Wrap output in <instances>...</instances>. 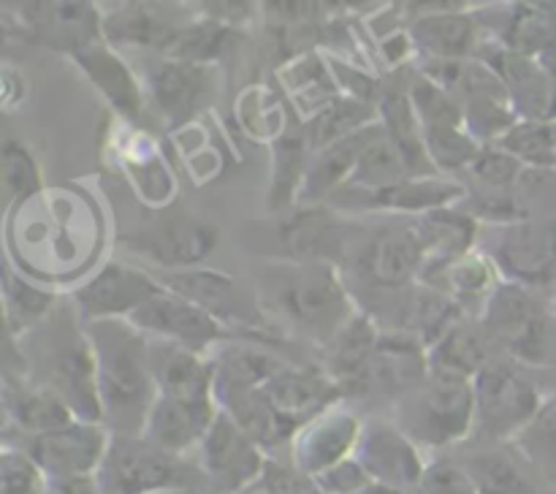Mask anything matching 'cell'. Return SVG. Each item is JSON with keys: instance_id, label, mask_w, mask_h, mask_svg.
I'll return each instance as SVG.
<instances>
[{"instance_id": "cell-1", "label": "cell", "mask_w": 556, "mask_h": 494, "mask_svg": "<svg viewBox=\"0 0 556 494\" xmlns=\"http://www.w3.org/2000/svg\"><path fill=\"white\" fill-rule=\"evenodd\" d=\"M258 313L324 351L362 309L340 266L326 261H266L258 271Z\"/></svg>"}, {"instance_id": "cell-2", "label": "cell", "mask_w": 556, "mask_h": 494, "mask_svg": "<svg viewBox=\"0 0 556 494\" xmlns=\"http://www.w3.org/2000/svg\"><path fill=\"white\" fill-rule=\"evenodd\" d=\"M98 364L103 427L112 434H144L157 400L152 340L125 318L85 324Z\"/></svg>"}, {"instance_id": "cell-3", "label": "cell", "mask_w": 556, "mask_h": 494, "mask_svg": "<svg viewBox=\"0 0 556 494\" xmlns=\"http://www.w3.org/2000/svg\"><path fill=\"white\" fill-rule=\"evenodd\" d=\"M394 421L429 448H448L476 432V385L451 369H429V378L394 402Z\"/></svg>"}, {"instance_id": "cell-4", "label": "cell", "mask_w": 556, "mask_h": 494, "mask_svg": "<svg viewBox=\"0 0 556 494\" xmlns=\"http://www.w3.org/2000/svg\"><path fill=\"white\" fill-rule=\"evenodd\" d=\"M481 324L503 358L535 367L554 362L556 309H548L538 291L503 280L483 307Z\"/></svg>"}, {"instance_id": "cell-5", "label": "cell", "mask_w": 556, "mask_h": 494, "mask_svg": "<svg viewBox=\"0 0 556 494\" xmlns=\"http://www.w3.org/2000/svg\"><path fill=\"white\" fill-rule=\"evenodd\" d=\"M103 494H168L199 489V470L185 456L161 448L144 434H112L98 470Z\"/></svg>"}, {"instance_id": "cell-6", "label": "cell", "mask_w": 556, "mask_h": 494, "mask_svg": "<svg viewBox=\"0 0 556 494\" xmlns=\"http://www.w3.org/2000/svg\"><path fill=\"white\" fill-rule=\"evenodd\" d=\"M478 250L492 258L505 282L530 291L556 288V215L489 226L478 237Z\"/></svg>"}, {"instance_id": "cell-7", "label": "cell", "mask_w": 556, "mask_h": 494, "mask_svg": "<svg viewBox=\"0 0 556 494\" xmlns=\"http://www.w3.org/2000/svg\"><path fill=\"white\" fill-rule=\"evenodd\" d=\"M424 266H427V253L413 223H396L356 237L342 264V275L351 271L372 293L391 296L418 286Z\"/></svg>"}, {"instance_id": "cell-8", "label": "cell", "mask_w": 556, "mask_h": 494, "mask_svg": "<svg viewBox=\"0 0 556 494\" xmlns=\"http://www.w3.org/2000/svg\"><path fill=\"white\" fill-rule=\"evenodd\" d=\"M476 385V429L494 445L514 443L532 423L543 400L535 380L521 372V364L494 358L472 378Z\"/></svg>"}, {"instance_id": "cell-9", "label": "cell", "mask_w": 556, "mask_h": 494, "mask_svg": "<svg viewBox=\"0 0 556 494\" xmlns=\"http://www.w3.org/2000/svg\"><path fill=\"white\" fill-rule=\"evenodd\" d=\"M54 334H58V340L47 345L41 375L33 380L52 389L74 410L79 421L103 423L96 351H92L85 324L58 320Z\"/></svg>"}, {"instance_id": "cell-10", "label": "cell", "mask_w": 556, "mask_h": 494, "mask_svg": "<svg viewBox=\"0 0 556 494\" xmlns=\"http://www.w3.org/2000/svg\"><path fill=\"white\" fill-rule=\"evenodd\" d=\"M123 244L128 253L152 261L157 269L188 271L199 269L220 244V228L204 217L174 215L128 233L123 237Z\"/></svg>"}, {"instance_id": "cell-11", "label": "cell", "mask_w": 556, "mask_h": 494, "mask_svg": "<svg viewBox=\"0 0 556 494\" xmlns=\"http://www.w3.org/2000/svg\"><path fill=\"white\" fill-rule=\"evenodd\" d=\"M266 461V451L223 410L199 445L201 478L220 494H239L255 486Z\"/></svg>"}, {"instance_id": "cell-12", "label": "cell", "mask_w": 556, "mask_h": 494, "mask_svg": "<svg viewBox=\"0 0 556 494\" xmlns=\"http://www.w3.org/2000/svg\"><path fill=\"white\" fill-rule=\"evenodd\" d=\"M112 432L103 423L74 421L52 432L25 438L20 445L47 476V481H74V478H96L106 459Z\"/></svg>"}, {"instance_id": "cell-13", "label": "cell", "mask_w": 556, "mask_h": 494, "mask_svg": "<svg viewBox=\"0 0 556 494\" xmlns=\"http://www.w3.org/2000/svg\"><path fill=\"white\" fill-rule=\"evenodd\" d=\"M128 320L152 340L174 342V345L201 353V356H210L212 347L233 340V331L228 326H223L215 315H210L190 299L174 293L172 288H163Z\"/></svg>"}, {"instance_id": "cell-14", "label": "cell", "mask_w": 556, "mask_h": 494, "mask_svg": "<svg viewBox=\"0 0 556 494\" xmlns=\"http://www.w3.org/2000/svg\"><path fill=\"white\" fill-rule=\"evenodd\" d=\"M163 288L166 286L157 280V275H150V271L125 264V261H109L96 277H90L74 293V304L81 324L109 318L128 320L136 309L144 307Z\"/></svg>"}, {"instance_id": "cell-15", "label": "cell", "mask_w": 556, "mask_h": 494, "mask_svg": "<svg viewBox=\"0 0 556 494\" xmlns=\"http://www.w3.org/2000/svg\"><path fill=\"white\" fill-rule=\"evenodd\" d=\"M356 459L369 472L375 486L394 492H416L427 461L416 440L391 418V421H367L358 440Z\"/></svg>"}, {"instance_id": "cell-16", "label": "cell", "mask_w": 556, "mask_h": 494, "mask_svg": "<svg viewBox=\"0 0 556 494\" xmlns=\"http://www.w3.org/2000/svg\"><path fill=\"white\" fill-rule=\"evenodd\" d=\"M261 391L293 438L299 429L342 400L340 385L326 375V369L304 367L296 362H288L275 378L261 385Z\"/></svg>"}, {"instance_id": "cell-17", "label": "cell", "mask_w": 556, "mask_h": 494, "mask_svg": "<svg viewBox=\"0 0 556 494\" xmlns=\"http://www.w3.org/2000/svg\"><path fill=\"white\" fill-rule=\"evenodd\" d=\"M20 20L27 41L71 58L103 43V16L92 3H25Z\"/></svg>"}, {"instance_id": "cell-18", "label": "cell", "mask_w": 556, "mask_h": 494, "mask_svg": "<svg viewBox=\"0 0 556 494\" xmlns=\"http://www.w3.org/2000/svg\"><path fill=\"white\" fill-rule=\"evenodd\" d=\"M476 58L497 71L519 119H532V123L556 119V85L541 60L510 52L497 41L481 43Z\"/></svg>"}, {"instance_id": "cell-19", "label": "cell", "mask_w": 556, "mask_h": 494, "mask_svg": "<svg viewBox=\"0 0 556 494\" xmlns=\"http://www.w3.org/2000/svg\"><path fill=\"white\" fill-rule=\"evenodd\" d=\"M362 432V418L353 410L334 405L331 410L313 418L307 427L299 429L291 443V465L304 476L315 478L318 472L356 456Z\"/></svg>"}, {"instance_id": "cell-20", "label": "cell", "mask_w": 556, "mask_h": 494, "mask_svg": "<svg viewBox=\"0 0 556 494\" xmlns=\"http://www.w3.org/2000/svg\"><path fill=\"white\" fill-rule=\"evenodd\" d=\"M280 237L288 258L326 261L342 269L358 233L356 226L337 215L334 206H302V212L282 226Z\"/></svg>"}, {"instance_id": "cell-21", "label": "cell", "mask_w": 556, "mask_h": 494, "mask_svg": "<svg viewBox=\"0 0 556 494\" xmlns=\"http://www.w3.org/2000/svg\"><path fill=\"white\" fill-rule=\"evenodd\" d=\"M429 351L418 337L383 329L369 364L364 396L383 394L391 402H400L429 378Z\"/></svg>"}, {"instance_id": "cell-22", "label": "cell", "mask_w": 556, "mask_h": 494, "mask_svg": "<svg viewBox=\"0 0 556 494\" xmlns=\"http://www.w3.org/2000/svg\"><path fill=\"white\" fill-rule=\"evenodd\" d=\"M152 106L168 125H182L199 112L210 92V68L161 58L147 74Z\"/></svg>"}, {"instance_id": "cell-23", "label": "cell", "mask_w": 556, "mask_h": 494, "mask_svg": "<svg viewBox=\"0 0 556 494\" xmlns=\"http://www.w3.org/2000/svg\"><path fill=\"white\" fill-rule=\"evenodd\" d=\"M443 5H432L434 11L421 14L413 20L410 27V43L421 60H465L476 58L478 49H481V22L476 14H467V11H438L445 9Z\"/></svg>"}, {"instance_id": "cell-24", "label": "cell", "mask_w": 556, "mask_h": 494, "mask_svg": "<svg viewBox=\"0 0 556 494\" xmlns=\"http://www.w3.org/2000/svg\"><path fill=\"white\" fill-rule=\"evenodd\" d=\"M380 324L362 313L324 347V369L337 385L342 396H364L367 391L369 364H372L375 347L380 340Z\"/></svg>"}, {"instance_id": "cell-25", "label": "cell", "mask_w": 556, "mask_h": 494, "mask_svg": "<svg viewBox=\"0 0 556 494\" xmlns=\"http://www.w3.org/2000/svg\"><path fill=\"white\" fill-rule=\"evenodd\" d=\"M150 353L157 394L185 402H217L215 367L210 358L163 340H152Z\"/></svg>"}, {"instance_id": "cell-26", "label": "cell", "mask_w": 556, "mask_h": 494, "mask_svg": "<svg viewBox=\"0 0 556 494\" xmlns=\"http://www.w3.org/2000/svg\"><path fill=\"white\" fill-rule=\"evenodd\" d=\"M418 239L427 253V266H424L421 280L438 275L448 264H454L462 255L472 253L478 248L481 226L472 215H467L462 206H443V210L427 212V215L413 217Z\"/></svg>"}, {"instance_id": "cell-27", "label": "cell", "mask_w": 556, "mask_h": 494, "mask_svg": "<svg viewBox=\"0 0 556 494\" xmlns=\"http://www.w3.org/2000/svg\"><path fill=\"white\" fill-rule=\"evenodd\" d=\"M3 407L11 427L20 429L25 438H36V434L79 421L52 389L33 380L30 375H5Z\"/></svg>"}, {"instance_id": "cell-28", "label": "cell", "mask_w": 556, "mask_h": 494, "mask_svg": "<svg viewBox=\"0 0 556 494\" xmlns=\"http://www.w3.org/2000/svg\"><path fill=\"white\" fill-rule=\"evenodd\" d=\"M217 413H220L217 402H185L157 394L147 418L144 438L172 454L185 456L188 451L199 448Z\"/></svg>"}, {"instance_id": "cell-29", "label": "cell", "mask_w": 556, "mask_h": 494, "mask_svg": "<svg viewBox=\"0 0 556 494\" xmlns=\"http://www.w3.org/2000/svg\"><path fill=\"white\" fill-rule=\"evenodd\" d=\"M157 280L172 288L179 296L190 299L193 304L204 307L206 313L215 315L228 329H255L261 318H253L242 309V296L237 293L233 277L212 269H188V271H163Z\"/></svg>"}, {"instance_id": "cell-30", "label": "cell", "mask_w": 556, "mask_h": 494, "mask_svg": "<svg viewBox=\"0 0 556 494\" xmlns=\"http://www.w3.org/2000/svg\"><path fill=\"white\" fill-rule=\"evenodd\" d=\"M348 201H356L367 210H391L407 212V215H427V212L443 210V206H456L467 195V185L459 179L448 177H413L407 182L394 185V188L378 190V193H356V190H340L334 195H345ZM331 195V199H334Z\"/></svg>"}, {"instance_id": "cell-31", "label": "cell", "mask_w": 556, "mask_h": 494, "mask_svg": "<svg viewBox=\"0 0 556 494\" xmlns=\"http://www.w3.org/2000/svg\"><path fill=\"white\" fill-rule=\"evenodd\" d=\"M378 123L367 125V128L348 136V139H340L334 141V144L324 147V150H318L309 157L307 174H304V182L296 195L304 206L329 204L331 195L340 193V190L351 182L353 172H356L358 155H362L364 144H367V139L372 136L375 125Z\"/></svg>"}, {"instance_id": "cell-32", "label": "cell", "mask_w": 556, "mask_h": 494, "mask_svg": "<svg viewBox=\"0 0 556 494\" xmlns=\"http://www.w3.org/2000/svg\"><path fill=\"white\" fill-rule=\"evenodd\" d=\"M74 63L87 74V79L101 90V96L112 103L125 119H141L144 114V92L130 65L109 47L106 41L74 54Z\"/></svg>"}, {"instance_id": "cell-33", "label": "cell", "mask_w": 556, "mask_h": 494, "mask_svg": "<svg viewBox=\"0 0 556 494\" xmlns=\"http://www.w3.org/2000/svg\"><path fill=\"white\" fill-rule=\"evenodd\" d=\"M424 286H432L438 291L448 293L467 315L472 318H481L483 307L492 299V293L497 291V286L503 282L497 266L492 264L486 253L481 250H472V253L462 255L454 264H448L445 269H440L438 275L421 280Z\"/></svg>"}, {"instance_id": "cell-34", "label": "cell", "mask_w": 556, "mask_h": 494, "mask_svg": "<svg viewBox=\"0 0 556 494\" xmlns=\"http://www.w3.org/2000/svg\"><path fill=\"white\" fill-rule=\"evenodd\" d=\"M416 177L410 161L402 152V147L386 134L383 123L375 125L372 136L364 144L362 155H358L356 172H353L351 182L342 190H356V193H378V190L394 188V185L407 182Z\"/></svg>"}, {"instance_id": "cell-35", "label": "cell", "mask_w": 556, "mask_h": 494, "mask_svg": "<svg viewBox=\"0 0 556 494\" xmlns=\"http://www.w3.org/2000/svg\"><path fill=\"white\" fill-rule=\"evenodd\" d=\"M494 358H500L497 347L489 331L483 329L481 318H472V315L462 318L438 345L429 347V367L451 369L467 378H476Z\"/></svg>"}, {"instance_id": "cell-36", "label": "cell", "mask_w": 556, "mask_h": 494, "mask_svg": "<svg viewBox=\"0 0 556 494\" xmlns=\"http://www.w3.org/2000/svg\"><path fill=\"white\" fill-rule=\"evenodd\" d=\"M525 461L530 459L514 443H500L472 454L465 467L476 481L478 494H535Z\"/></svg>"}, {"instance_id": "cell-37", "label": "cell", "mask_w": 556, "mask_h": 494, "mask_svg": "<svg viewBox=\"0 0 556 494\" xmlns=\"http://www.w3.org/2000/svg\"><path fill=\"white\" fill-rule=\"evenodd\" d=\"M500 47L525 58H543L556 47V3H514L497 33Z\"/></svg>"}, {"instance_id": "cell-38", "label": "cell", "mask_w": 556, "mask_h": 494, "mask_svg": "<svg viewBox=\"0 0 556 494\" xmlns=\"http://www.w3.org/2000/svg\"><path fill=\"white\" fill-rule=\"evenodd\" d=\"M177 27L179 25L168 22L155 5L125 3L103 16V41L109 47L112 43H130V47L155 49L163 54Z\"/></svg>"}, {"instance_id": "cell-39", "label": "cell", "mask_w": 556, "mask_h": 494, "mask_svg": "<svg viewBox=\"0 0 556 494\" xmlns=\"http://www.w3.org/2000/svg\"><path fill=\"white\" fill-rule=\"evenodd\" d=\"M231 27L223 25L220 20H212V16H204V20L195 22H182V25L174 30L172 41L166 43L161 58L210 65L212 60H217L226 52L228 41H231Z\"/></svg>"}, {"instance_id": "cell-40", "label": "cell", "mask_w": 556, "mask_h": 494, "mask_svg": "<svg viewBox=\"0 0 556 494\" xmlns=\"http://www.w3.org/2000/svg\"><path fill=\"white\" fill-rule=\"evenodd\" d=\"M494 147L510 152L516 161L535 172H554L556 168V119L552 123H532L519 119Z\"/></svg>"}, {"instance_id": "cell-41", "label": "cell", "mask_w": 556, "mask_h": 494, "mask_svg": "<svg viewBox=\"0 0 556 494\" xmlns=\"http://www.w3.org/2000/svg\"><path fill=\"white\" fill-rule=\"evenodd\" d=\"M372 123H378V119H372V106H367L358 98H337V101L326 103L318 119H313L309 147L318 152L324 147L334 144V141L358 134V130H364Z\"/></svg>"}, {"instance_id": "cell-42", "label": "cell", "mask_w": 556, "mask_h": 494, "mask_svg": "<svg viewBox=\"0 0 556 494\" xmlns=\"http://www.w3.org/2000/svg\"><path fill=\"white\" fill-rule=\"evenodd\" d=\"M424 147L438 172L465 174L467 166L478 157L481 144L470 136L467 125H438V128H421Z\"/></svg>"}, {"instance_id": "cell-43", "label": "cell", "mask_w": 556, "mask_h": 494, "mask_svg": "<svg viewBox=\"0 0 556 494\" xmlns=\"http://www.w3.org/2000/svg\"><path fill=\"white\" fill-rule=\"evenodd\" d=\"M3 291H5V326H9V337L20 334V331L33 329L41 324L52 309V293L41 291L33 282L22 280L11 269L3 275Z\"/></svg>"}, {"instance_id": "cell-44", "label": "cell", "mask_w": 556, "mask_h": 494, "mask_svg": "<svg viewBox=\"0 0 556 494\" xmlns=\"http://www.w3.org/2000/svg\"><path fill=\"white\" fill-rule=\"evenodd\" d=\"M0 168H3V193L9 204L25 201L41 188V172H38L36 157L30 155L22 141L5 139L0 150Z\"/></svg>"}, {"instance_id": "cell-45", "label": "cell", "mask_w": 556, "mask_h": 494, "mask_svg": "<svg viewBox=\"0 0 556 494\" xmlns=\"http://www.w3.org/2000/svg\"><path fill=\"white\" fill-rule=\"evenodd\" d=\"M516 448L530 461L543 467L556 465V389L546 394L541 410L532 418L530 427L514 440Z\"/></svg>"}, {"instance_id": "cell-46", "label": "cell", "mask_w": 556, "mask_h": 494, "mask_svg": "<svg viewBox=\"0 0 556 494\" xmlns=\"http://www.w3.org/2000/svg\"><path fill=\"white\" fill-rule=\"evenodd\" d=\"M47 476L22 448L5 445L0 454V494H47Z\"/></svg>"}, {"instance_id": "cell-47", "label": "cell", "mask_w": 556, "mask_h": 494, "mask_svg": "<svg viewBox=\"0 0 556 494\" xmlns=\"http://www.w3.org/2000/svg\"><path fill=\"white\" fill-rule=\"evenodd\" d=\"M413 494H478V489L465 465L438 456L427 461V470Z\"/></svg>"}, {"instance_id": "cell-48", "label": "cell", "mask_w": 556, "mask_h": 494, "mask_svg": "<svg viewBox=\"0 0 556 494\" xmlns=\"http://www.w3.org/2000/svg\"><path fill=\"white\" fill-rule=\"evenodd\" d=\"M313 481L320 494H364L367 489L375 486L369 472L364 470V465L356 459V456L329 467V470L318 472Z\"/></svg>"}, {"instance_id": "cell-49", "label": "cell", "mask_w": 556, "mask_h": 494, "mask_svg": "<svg viewBox=\"0 0 556 494\" xmlns=\"http://www.w3.org/2000/svg\"><path fill=\"white\" fill-rule=\"evenodd\" d=\"M47 494H103L98 478H74V481H49Z\"/></svg>"}, {"instance_id": "cell-50", "label": "cell", "mask_w": 556, "mask_h": 494, "mask_svg": "<svg viewBox=\"0 0 556 494\" xmlns=\"http://www.w3.org/2000/svg\"><path fill=\"white\" fill-rule=\"evenodd\" d=\"M538 60H541V65L548 71V76H552L554 85H556V47L548 49V52L543 54V58H538Z\"/></svg>"}, {"instance_id": "cell-51", "label": "cell", "mask_w": 556, "mask_h": 494, "mask_svg": "<svg viewBox=\"0 0 556 494\" xmlns=\"http://www.w3.org/2000/svg\"><path fill=\"white\" fill-rule=\"evenodd\" d=\"M364 494H407V492H394V489H386V486H372L367 489Z\"/></svg>"}, {"instance_id": "cell-52", "label": "cell", "mask_w": 556, "mask_h": 494, "mask_svg": "<svg viewBox=\"0 0 556 494\" xmlns=\"http://www.w3.org/2000/svg\"><path fill=\"white\" fill-rule=\"evenodd\" d=\"M239 494H266L264 489L258 486V483H255V486H250V489H244V492H239Z\"/></svg>"}, {"instance_id": "cell-53", "label": "cell", "mask_w": 556, "mask_h": 494, "mask_svg": "<svg viewBox=\"0 0 556 494\" xmlns=\"http://www.w3.org/2000/svg\"><path fill=\"white\" fill-rule=\"evenodd\" d=\"M168 494H206L201 489H179V492H168Z\"/></svg>"}, {"instance_id": "cell-54", "label": "cell", "mask_w": 556, "mask_h": 494, "mask_svg": "<svg viewBox=\"0 0 556 494\" xmlns=\"http://www.w3.org/2000/svg\"><path fill=\"white\" fill-rule=\"evenodd\" d=\"M554 291H556V288H554ZM554 309H556V293H554Z\"/></svg>"}]
</instances>
